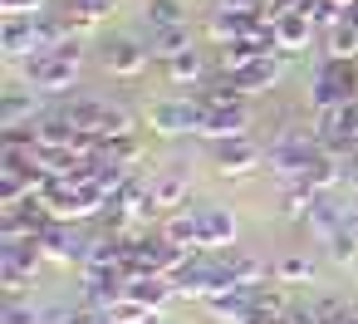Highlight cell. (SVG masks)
I'll use <instances>...</instances> for the list:
<instances>
[{
  "instance_id": "9a60e30c",
  "label": "cell",
  "mask_w": 358,
  "mask_h": 324,
  "mask_svg": "<svg viewBox=\"0 0 358 324\" xmlns=\"http://www.w3.org/2000/svg\"><path fill=\"white\" fill-rule=\"evenodd\" d=\"M275 40H280V55H304L314 40H319V25L304 15V10H289V15H280L275 20Z\"/></svg>"
},
{
  "instance_id": "3957f363",
  "label": "cell",
  "mask_w": 358,
  "mask_h": 324,
  "mask_svg": "<svg viewBox=\"0 0 358 324\" xmlns=\"http://www.w3.org/2000/svg\"><path fill=\"white\" fill-rule=\"evenodd\" d=\"M64 113H69V118L79 123V133H89V138H133V128H138L133 108L108 104V99H69Z\"/></svg>"
},
{
  "instance_id": "2e32d148",
  "label": "cell",
  "mask_w": 358,
  "mask_h": 324,
  "mask_svg": "<svg viewBox=\"0 0 358 324\" xmlns=\"http://www.w3.org/2000/svg\"><path fill=\"white\" fill-rule=\"evenodd\" d=\"M192 99H196L201 108H231V104H245L250 94H245L231 74H221V69H216V74H206V79L192 89Z\"/></svg>"
},
{
  "instance_id": "7a4b0ae2",
  "label": "cell",
  "mask_w": 358,
  "mask_h": 324,
  "mask_svg": "<svg viewBox=\"0 0 358 324\" xmlns=\"http://www.w3.org/2000/svg\"><path fill=\"white\" fill-rule=\"evenodd\" d=\"M353 99H358V59H319L314 84H309V108L314 113H338Z\"/></svg>"
},
{
  "instance_id": "ac0fdd59",
  "label": "cell",
  "mask_w": 358,
  "mask_h": 324,
  "mask_svg": "<svg viewBox=\"0 0 358 324\" xmlns=\"http://www.w3.org/2000/svg\"><path fill=\"white\" fill-rule=\"evenodd\" d=\"M206 314H216L221 324H245L255 314V285H241V290H226V295L206 300Z\"/></svg>"
},
{
  "instance_id": "d6986e66",
  "label": "cell",
  "mask_w": 358,
  "mask_h": 324,
  "mask_svg": "<svg viewBox=\"0 0 358 324\" xmlns=\"http://www.w3.org/2000/svg\"><path fill=\"white\" fill-rule=\"evenodd\" d=\"M148 50H152V59H177V55H187V50H196V35H192V25H157L152 35H148Z\"/></svg>"
},
{
  "instance_id": "7c38bea8",
  "label": "cell",
  "mask_w": 358,
  "mask_h": 324,
  "mask_svg": "<svg viewBox=\"0 0 358 324\" xmlns=\"http://www.w3.org/2000/svg\"><path fill=\"white\" fill-rule=\"evenodd\" d=\"M0 50L10 59L40 55V15H6V25H0Z\"/></svg>"
},
{
  "instance_id": "4316f807",
  "label": "cell",
  "mask_w": 358,
  "mask_h": 324,
  "mask_svg": "<svg viewBox=\"0 0 358 324\" xmlns=\"http://www.w3.org/2000/svg\"><path fill=\"white\" fill-rule=\"evenodd\" d=\"M275 280L304 285V280H314V260H309V255H280V260H275Z\"/></svg>"
},
{
  "instance_id": "cb8c5ba5",
  "label": "cell",
  "mask_w": 358,
  "mask_h": 324,
  "mask_svg": "<svg viewBox=\"0 0 358 324\" xmlns=\"http://www.w3.org/2000/svg\"><path fill=\"white\" fill-rule=\"evenodd\" d=\"M143 20H148V30H157V25H187V6H182V0H143Z\"/></svg>"
},
{
  "instance_id": "d4e9b609",
  "label": "cell",
  "mask_w": 358,
  "mask_h": 324,
  "mask_svg": "<svg viewBox=\"0 0 358 324\" xmlns=\"http://www.w3.org/2000/svg\"><path fill=\"white\" fill-rule=\"evenodd\" d=\"M324 59H358V30L353 25L324 30Z\"/></svg>"
},
{
  "instance_id": "9c48e42d",
  "label": "cell",
  "mask_w": 358,
  "mask_h": 324,
  "mask_svg": "<svg viewBox=\"0 0 358 324\" xmlns=\"http://www.w3.org/2000/svg\"><path fill=\"white\" fill-rule=\"evenodd\" d=\"M236 211H226V206H196V246L201 251H231L236 246Z\"/></svg>"
},
{
  "instance_id": "1f68e13d",
  "label": "cell",
  "mask_w": 358,
  "mask_h": 324,
  "mask_svg": "<svg viewBox=\"0 0 358 324\" xmlns=\"http://www.w3.org/2000/svg\"><path fill=\"white\" fill-rule=\"evenodd\" d=\"M138 324H162V319H157V314H143V319H138Z\"/></svg>"
},
{
  "instance_id": "603a6c76",
  "label": "cell",
  "mask_w": 358,
  "mask_h": 324,
  "mask_svg": "<svg viewBox=\"0 0 358 324\" xmlns=\"http://www.w3.org/2000/svg\"><path fill=\"white\" fill-rule=\"evenodd\" d=\"M113 6L118 0H64V15L79 25V35L89 30V25H99L103 15H113Z\"/></svg>"
},
{
  "instance_id": "7402d4cb",
  "label": "cell",
  "mask_w": 358,
  "mask_h": 324,
  "mask_svg": "<svg viewBox=\"0 0 358 324\" xmlns=\"http://www.w3.org/2000/svg\"><path fill=\"white\" fill-rule=\"evenodd\" d=\"M162 69H167V79H172V84H201V79L211 74V64H206V55H201V50H187V55L167 59Z\"/></svg>"
},
{
  "instance_id": "ba28073f",
  "label": "cell",
  "mask_w": 358,
  "mask_h": 324,
  "mask_svg": "<svg viewBox=\"0 0 358 324\" xmlns=\"http://www.w3.org/2000/svg\"><path fill=\"white\" fill-rule=\"evenodd\" d=\"M89 241H94V236H84L79 221H55V226L40 236V251H45V260H55V265H84Z\"/></svg>"
},
{
  "instance_id": "5bb4252c",
  "label": "cell",
  "mask_w": 358,
  "mask_h": 324,
  "mask_svg": "<svg viewBox=\"0 0 358 324\" xmlns=\"http://www.w3.org/2000/svg\"><path fill=\"white\" fill-rule=\"evenodd\" d=\"M299 226H304V231H314V241L324 246L334 231H343V226H348V211H343V202H338L334 192H319V197H314V206H309V216H304Z\"/></svg>"
},
{
  "instance_id": "4fadbf2b",
  "label": "cell",
  "mask_w": 358,
  "mask_h": 324,
  "mask_svg": "<svg viewBox=\"0 0 358 324\" xmlns=\"http://www.w3.org/2000/svg\"><path fill=\"white\" fill-rule=\"evenodd\" d=\"M250 128V104H231V108H206L196 138L201 143H216V138H245Z\"/></svg>"
},
{
  "instance_id": "f546056e",
  "label": "cell",
  "mask_w": 358,
  "mask_h": 324,
  "mask_svg": "<svg viewBox=\"0 0 358 324\" xmlns=\"http://www.w3.org/2000/svg\"><path fill=\"white\" fill-rule=\"evenodd\" d=\"M343 192H353V197H358V153H353V157H343Z\"/></svg>"
},
{
  "instance_id": "52a82bcc",
  "label": "cell",
  "mask_w": 358,
  "mask_h": 324,
  "mask_svg": "<svg viewBox=\"0 0 358 324\" xmlns=\"http://www.w3.org/2000/svg\"><path fill=\"white\" fill-rule=\"evenodd\" d=\"M206 157L221 177H250L255 167H265V153L250 138H216V143H206Z\"/></svg>"
},
{
  "instance_id": "ffe728a7",
  "label": "cell",
  "mask_w": 358,
  "mask_h": 324,
  "mask_svg": "<svg viewBox=\"0 0 358 324\" xmlns=\"http://www.w3.org/2000/svg\"><path fill=\"white\" fill-rule=\"evenodd\" d=\"M148 187H152V202H157L162 211H177V206L192 202V177H187V172H157Z\"/></svg>"
},
{
  "instance_id": "e0dca14e",
  "label": "cell",
  "mask_w": 358,
  "mask_h": 324,
  "mask_svg": "<svg viewBox=\"0 0 358 324\" xmlns=\"http://www.w3.org/2000/svg\"><path fill=\"white\" fill-rule=\"evenodd\" d=\"M40 113H45V104H40V94H35L30 84H15V89H6V99H0V128L35 123Z\"/></svg>"
},
{
  "instance_id": "30bf717a",
  "label": "cell",
  "mask_w": 358,
  "mask_h": 324,
  "mask_svg": "<svg viewBox=\"0 0 358 324\" xmlns=\"http://www.w3.org/2000/svg\"><path fill=\"white\" fill-rule=\"evenodd\" d=\"M285 74H289V55H265V59L241 64L231 79H236L245 94H270V89H280V84H285Z\"/></svg>"
},
{
  "instance_id": "6da1fadb",
  "label": "cell",
  "mask_w": 358,
  "mask_h": 324,
  "mask_svg": "<svg viewBox=\"0 0 358 324\" xmlns=\"http://www.w3.org/2000/svg\"><path fill=\"white\" fill-rule=\"evenodd\" d=\"M79 64H84L79 40L55 45V50H40V55L25 59V84H30L35 94H69V89L79 84Z\"/></svg>"
},
{
  "instance_id": "484cf974",
  "label": "cell",
  "mask_w": 358,
  "mask_h": 324,
  "mask_svg": "<svg viewBox=\"0 0 358 324\" xmlns=\"http://www.w3.org/2000/svg\"><path fill=\"white\" fill-rule=\"evenodd\" d=\"M324 255H329L334 265H353V260H358V231H353V226L334 231V236L324 241Z\"/></svg>"
},
{
  "instance_id": "277c9868",
  "label": "cell",
  "mask_w": 358,
  "mask_h": 324,
  "mask_svg": "<svg viewBox=\"0 0 358 324\" xmlns=\"http://www.w3.org/2000/svg\"><path fill=\"white\" fill-rule=\"evenodd\" d=\"M143 118H148V128H152L157 138H182V133H196V128H201L206 108H201L192 94H177V99H152V104L143 108Z\"/></svg>"
},
{
  "instance_id": "83f0119b",
  "label": "cell",
  "mask_w": 358,
  "mask_h": 324,
  "mask_svg": "<svg viewBox=\"0 0 358 324\" xmlns=\"http://www.w3.org/2000/svg\"><path fill=\"white\" fill-rule=\"evenodd\" d=\"M0 324H45V309L30 304V300L20 295V300H6V309H0Z\"/></svg>"
},
{
  "instance_id": "8fae6325",
  "label": "cell",
  "mask_w": 358,
  "mask_h": 324,
  "mask_svg": "<svg viewBox=\"0 0 358 324\" xmlns=\"http://www.w3.org/2000/svg\"><path fill=\"white\" fill-rule=\"evenodd\" d=\"M123 300L138 304L143 314H162V304L177 300V285L167 275H133V280H123Z\"/></svg>"
},
{
  "instance_id": "5b68a950",
  "label": "cell",
  "mask_w": 358,
  "mask_h": 324,
  "mask_svg": "<svg viewBox=\"0 0 358 324\" xmlns=\"http://www.w3.org/2000/svg\"><path fill=\"white\" fill-rule=\"evenodd\" d=\"M40 265H45L40 241H0V280H6L10 300H20L40 280Z\"/></svg>"
},
{
  "instance_id": "f1b7e54d",
  "label": "cell",
  "mask_w": 358,
  "mask_h": 324,
  "mask_svg": "<svg viewBox=\"0 0 358 324\" xmlns=\"http://www.w3.org/2000/svg\"><path fill=\"white\" fill-rule=\"evenodd\" d=\"M0 6H6V15H50L55 10L50 0H0Z\"/></svg>"
},
{
  "instance_id": "4dcf8cb0",
  "label": "cell",
  "mask_w": 358,
  "mask_h": 324,
  "mask_svg": "<svg viewBox=\"0 0 358 324\" xmlns=\"http://www.w3.org/2000/svg\"><path fill=\"white\" fill-rule=\"evenodd\" d=\"M343 25H353V30H358V0L348 6V20H343Z\"/></svg>"
},
{
  "instance_id": "d6a6232c",
  "label": "cell",
  "mask_w": 358,
  "mask_h": 324,
  "mask_svg": "<svg viewBox=\"0 0 358 324\" xmlns=\"http://www.w3.org/2000/svg\"><path fill=\"white\" fill-rule=\"evenodd\" d=\"M99 324H113V319H108V314H103V319H99Z\"/></svg>"
},
{
  "instance_id": "44dd1931",
  "label": "cell",
  "mask_w": 358,
  "mask_h": 324,
  "mask_svg": "<svg viewBox=\"0 0 358 324\" xmlns=\"http://www.w3.org/2000/svg\"><path fill=\"white\" fill-rule=\"evenodd\" d=\"M314 187L309 182H285L280 187V202H275V216H285V221H304L309 216V206H314Z\"/></svg>"
},
{
  "instance_id": "8992f818",
  "label": "cell",
  "mask_w": 358,
  "mask_h": 324,
  "mask_svg": "<svg viewBox=\"0 0 358 324\" xmlns=\"http://www.w3.org/2000/svg\"><path fill=\"white\" fill-rule=\"evenodd\" d=\"M99 64H103V74L138 79V74L152 64V50H148V40H133V35H108V40H99Z\"/></svg>"
}]
</instances>
